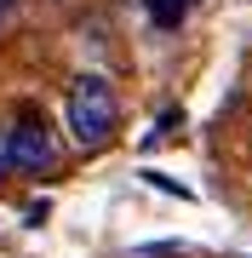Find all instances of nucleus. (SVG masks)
<instances>
[{
  "label": "nucleus",
  "mask_w": 252,
  "mask_h": 258,
  "mask_svg": "<svg viewBox=\"0 0 252 258\" xmlns=\"http://www.w3.org/2000/svg\"><path fill=\"white\" fill-rule=\"evenodd\" d=\"M0 149H6V172H23V178H46L57 166V138L46 126L40 109H18L0 126Z\"/></svg>",
  "instance_id": "nucleus-2"
},
{
  "label": "nucleus",
  "mask_w": 252,
  "mask_h": 258,
  "mask_svg": "<svg viewBox=\"0 0 252 258\" xmlns=\"http://www.w3.org/2000/svg\"><path fill=\"white\" fill-rule=\"evenodd\" d=\"M12 12H18V0H0V23H6V18H12Z\"/></svg>",
  "instance_id": "nucleus-4"
},
{
  "label": "nucleus",
  "mask_w": 252,
  "mask_h": 258,
  "mask_svg": "<svg viewBox=\"0 0 252 258\" xmlns=\"http://www.w3.org/2000/svg\"><path fill=\"white\" fill-rule=\"evenodd\" d=\"M63 126L80 149H103L121 126V103H115V86L103 75H75L63 98Z\"/></svg>",
  "instance_id": "nucleus-1"
},
{
  "label": "nucleus",
  "mask_w": 252,
  "mask_h": 258,
  "mask_svg": "<svg viewBox=\"0 0 252 258\" xmlns=\"http://www.w3.org/2000/svg\"><path fill=\"white\" fill-rule=\"evenodd\" d=\"M143 12H149L155 29H178L189 12H195V0H143Z\"/></svg>",
  "instance_id": "nucleus-3"
},
{
  "label": "nucleus",
  "mask_w": 252,
  "mask_h": 258,
  "mask_svg": "<svg viewBox=\"0 0 252 258\" xmlns=\"http://www.w3.org/2000/svg\"><path fill=\"white\" fill-rule=\"evenodd\" d=\"M0 184H6V149H0Z\"/></svg>",
  "instance_id": "nucleus-5"
}]
</instances>
